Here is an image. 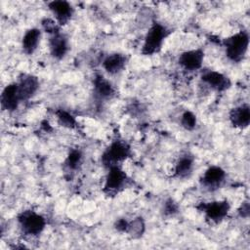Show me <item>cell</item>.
I'll return each mask as SVG.
<instances>
[{
    "mask_svg": "<svg viewBox=\"0 0 250 250\" xmlns=\"http://www.w3.org/2000/svg\"><path fill=\"white\" fill-rule=\"evenodd\" d=\"M128 177L120 166H112L108 168V173L105 178V183L103 191L107 196L118 194L126 186Z\"/></svg>",
    "mask_w": 250,
    "mask_h": 250,
    "instance_id": "8992f818",
    "label": "cell"
},
{
    "mask_svg": "<svg viewBox=\"0 0 250 250\" xmlns=\"http://www.w3.org/2000/svg\"><path fill=\"white\" fill-rule=\"evenodd\" d=\"M226 179V172L219 166H210L207 168L200 179L201 186L210 191L218 189Z\"/></svg>",
    "mask_w": 250,
    "mask_h": 250,
    "instance_id": "52a82bcc",
    "label": "cell"
},
{
    "mask_svg": "<svg viewBox=\"0 0 250 250\" xmlns=\"http://www.w3.org/2000/svg\"><path fill=\"white\" fill-rule=\"evenodd\" d=\"M178 211H179V206L177 202L172 198H168L163 205V214L165 216H173L176 213H178Z\"/></svg>",
    "mask_w": 250,
    "mask_h": 250,
    "instance_id": "603a6c76",
    "label": "cell"
},
{
    "mask_svg": "<svg viewBox=\"0 0 250 250\" xmlns=\"http://www.w3.org/2000/svg\"><path fill=\"white\" fill-rule=\"evenodd\" d=\"M94 91L100 99H111L115 93L112 84L101 74L94 78Z\"/></svg>",
    "mask_w": 250,
    "mask_h": 250,
    "instance_id": "ac0fdd59",
    "label": "cell"
},
{
    "mask_svg": "<svg viewBox=\"0 0 250 250\" xmlns=\"http://www.w3.org/2000/svg\"><path fill=\"white\" fill-rule=\"evenodd\" d=\"M229 121L233 127L244 129L250 123V106L248 104H242L233 107L229 111Z\"/></svg>",
    "mask_w": 250,
    "mask_h": 250,
    "instance_id": "4fadbf2b",
    "label": "cell"
},
{
    "mask_svg": "<svg viewBox=\"0 0 250 250\" xmlns=\"http://www.w3.org/2000/svg\"><path fill=\"white\" fill-rule=\"evenodd\" d=\"M127 59L123 54L120 53H113L106 56L102 64L104 69L109 74H116L120 72L126 64Z\"/></svg>",
    "mask_w": 250,
    "mask_h": 250,
    "instance_id": "9a60e30c",
    "label": "cell"
},
{
    "mask_svg": "<svg viewBox=\"0 0 250 250\" xmlns=\"http://www.w3.org/2000/svg\"><path fill=\"white\" fill-rule=\"evenodd\" d=\"M41 25H42L43 29H44L46 32H48L50 35H52V34H54V33L60 31V30H59V27H58V25H57V23H56V21H54L51 20V19H47V18L43 19L42 21H41Z\"/></svg>",
    "mask_w": 250,
    "mask_h": 250,
    "instance_id": "cb8c5ba5",
    "label": "cell"
},
{
    "mask_svg": "<svg viewBox=\"0 0 250 250\" xmlns=\"http://www.w3.org/2000/svg\"><path fill=\"white\" fill-rule=\"evenodd\" d=\"M58 122L61 126L68 128V129H74L77 126V121L73 115H71L68 111L64 109H59L56 112Z\"/></svg>",
    "mask_w": 250,
    "mask_h": 250,
    "instance_id": "ffe728a7",
    "label": "cell"
},
{
    "mask_svg": "<svg viewBox=\"0 0 250 250\" xmlns=\"http://www.w3.org/2000/svg\"><path fill=\"white\" fill-rule=\"evenodd\" d=\"M196 208L204 213L206 221L213 224H219L228 216L230 205L228 200H218L200 203Z\"/></svg>",
    "mask_w": 250,
    "mask_h": 250,
    "instance_id": "5b68a950",
    "label": "cell"
},
{
    "mask_svg": "<svg viewBox=\"0 0 250 250\" xmlns=\"http://www.w3.org/2000/svg\"><path fill=\"white\" fill-rule=\"evenodd\" d=\"M131 155V147L124 141H113L103 152L101 160L107 169L112 166H119L121 162Z\"/></svg>",
    "mask_w": 250,
    "mask_h": 250,
    "instance_id": "3957f363",
    "label": "cell"
},
{
    "mask_svg": "<svg viewBox=\"0 0 250 250\" xmlns=\"http://www.w3.org/2000/svg\"><path fill=\"white\" fill-rule=\"evenodd\" d=\"M226 56L233 62H241L248 50L249 35L246 31L241 30L223 41Z\"/></svg>",
    "mask_w": 250,
    "mask_h": 250,
    "instance_id": "6da1fadb",
    "label": "cell"
},
{
    "mask_svg": "<svg viewBox=\"0 0 250 250\" xmlns=\"http://www.w3.org/2000/svg\"><path fill=\"white\" fill-rule=\"evenodd\" d=\"M249 213H250V207H249V202L248 201H244L240 207L238 208V214L240 217L242 218H248L249 217Z\"/></svg>",
    "mask_w": 250,
    "mask_h": 250,
    "instance_id": "d4e9b609",
    "label": "cell"
},
{
    "mask_svg": "<svg viewBox=\"0 0 250 250\" xmlns=\"http://www.w3.org/2000/svg\"><path fill=\"white\" fill-rule=\"evenodd\" d=\"M49 48L54 59L62 60L68 51L67 38L60 31L52 34L49 38Z\"/></svg>",
    "mask_w": 250,
    "mask_h": 250,
    "instance_id": "7c38bea8",
    "label": "cell"
},
{
    "mask_svg": "<svg viewBox=\"0 0 250 250\" xmlns=\"http://www.w3.org/2000/svg\"><path fill=\"white\" fill-rule=\"evenodd\" d=\"M18 223L24 234L32 236L40 234L46 227L45 218L32 210H24L20 213L18 215Z\"/></svg>",
    "mask_w": 250,
    "mask_h": 250,
    "instance_id": "277c9868",
    "label": "cell"
},
{
    "mask_svg": "<svg viewBox=\"0 0 250 250\" xmlns=\"http://www.w3.org/2000/svg\"><path fill=\"white\" fill-rule=\"evenodd\" d=\"M127 226H128V221L125 220V219H118L115 224H114V227L115 229L120 231V232H126V229H127Z\"/></svg>",
    "mask_w": 250,
    "mask_h": 250,
    "instance_id": "484cf974",
    "label": "cell"
},
{
    "mask_svg": "<svg viewBox=\"0 0 250 250\" xmlns=\"http://www.w3.org/2000/svg\"><path fill=\"white\" fill-rule=\"evenodd\" d=\"M50 11L56 18V21L60 25L66 24L72 18L74 10L71 4L64 0H56L48 3Z\"/></svg>",
    "mask_w": 250,
    "mask_h": 250,
    "instance_id": "30bf717a",
    "label": "cell"
},
{
    "mask_svg": "<svg viewBox=\"0 0 250 250\" xmlns=\"http://www.w3.org/2000/svg\"><path fill=\"white\" fill-rule=\"evenodd\" d=\"M17 85L20 101L25 102L32 98L37 92L39 88V80L32 74H21Z\"/></svg>",
    "mask_w": 250,
    "mask_h": 250,
    "instance_id": "ba28073f",
    "label": "cell"
},
{
    "mask_svg": "<svg viewBox=\"0 0 250 250\" xmlns=\"http://www.w3.org/2000/svg\"><path fill=\"white\" fill-rule=\"evenodd\" d=\"M146 230V224L142 217H137L131 222H128L126 233H128L132 238H140L143 236Z\"/></svg>",
    "mask_w": 250,
    "mask_h": 250,
    "instance_id": "d6986e66",
    "label": "cell"
},
{
    "mask_svg": "<svg viewBox=\"0 0 250 250\" xmlns=\"http://www.w3.org/2000/svg\"><path fill=\"white\" fill-rule=\"evenodd\" d=\"M41 37V30L38 28H30L25 31L22 40H21V47L25 54L31 55L35 52L40 42Z\"/></svg>",
    "mask_w": 250,
    "mask_h": 250,
    "instance_id": "2e32d148",
    "label": "cell"
},
{
    "mask_svg": "<svg viewBox=\"0 0 250 250\" xmlns=\"http://www.w3.org/2000/svg\"><path fill=\"white\" fill-rule=\"evenodd\" d=\"M204 60V51L202 49H194L182 53L179 56L178 62L185 69L192 71L197 70L202 66Z\"/></svg>",
    "mask_w": 250,
    "mask_h": 250,
    "instance_id": "8fae6325",
    "label": "cell"
},
{
    "mask_svg": "<svg viewBox=\"0 0 250 250\" xmlns=\"http://www.w3.org/2000/svg\"><path fill=\"white\" fill-rule=\"evenodd\" d=\"M181 124L186 130H193L196 126V116L189 110H186L181 117Z\"/></svg>",
    "mask_w": 250,
    "mask_h": 250,
    "instance_id": "7402d4cb",
    "label": "cell"
},
{
    "mask_svg": "<svg viewBox=\"0 0 250 250\" xmlns=\"http://www.w3.org/2000/svg\"><path fill=\"white\" fill-rule=\"evenodd\" d=\"M82 160V153L79 149L73 148L69 151L66 160H65V165L69 170H76L78 166L80 165Z\"/></svg>",
    "mask_w": 250,
    "mask_h": 250,
    "instance_id": "44dd1931",
    "label": "cell"
},
{
    "mask_svg": "<svg viewBox=\"0 0 250 250\" xmlns=\"http://www.w3.org/2000/svg\"><path fill=\"white\" fill-rule=\"evenodd\" d=\"M193 165H194V157L192 155L187 153L181 156L175 165L174 177L180 178V179L188 178L192 173Z\"/></svg>",
    "mask_w": 250,
    "mask_h": 250,
    "instance_id": "e0dca14e",
    "label": "cell"
},
{
    "mask_svg": "<svg viewBox=\"0 0 250 250\" xmlns=\"http://www.w3.org/2000/svg\"><path fill=\"white\" fill-rule=\"evenodd\" d=\"M169 33L170 30L165 25L154 21L145 37L142 54L146 56H151L155 53H158L161 50L164 40L167 38Z\"/></svg>",
    "mask_w": 250,
    "mask_h": 250,
    "instance_id": "7a4b0ae2",
    "label": "cell"
},
{
    "mask_svg": "<svg viewBox=\"0 0 250 250\" xmlns=\"http://www.w3.org/2000/svg\"><path fill=\"white\" fill-rule=\"evenodd\" d=\"M20 102L17 82L7 85L1 94L2 108L8 111H14L18 108Z\"/></svg>",
    "mask_w": 250,
    "mask_h": 250,
    "instance_id": "5bb4252c",
    "label": "cell"
},
{
    "mask_svg": "<svg viewBox=\"0 0 250 250\" xmlns=\"http://www.w3.org/2000/svg\"><path fill=\"white\" fill-rule=\"evenodd\" d=\"M201 80L217 92H224L231 86L230 79L215 70H206L201 74Z\"/></svg>",
    "mask_w": 250,
    "mask_h": 250,
    "instance_id": "9c48e42d",
    "label": "cell"
}]
</instances>
